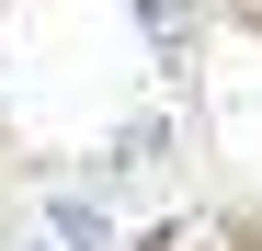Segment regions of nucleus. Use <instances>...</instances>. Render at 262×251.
Masks as SVG:
<instances>
[{
    "mask_svg": "<svg viewBox=\"0 0 262 251\" xmlns=\"http://www.w3.org/2000/svg\"><path fill=\"white\" fill-rule=\"evenodd\" d=\"M137 251H262V228H239V217H160Z\"/></svg>",
    "mask_w": 262,
    "mask_h": 251,
    "instance_id": "1",
    "label": "nucleus"
},
{
    "mask_svg": "<svg viewBox=\"0 0 262 251\" xmlns=\"http://www.w3.org/2000/svg\"><path fill=\"white\" fill-rule=\"evenodd\" d=\"M46 228H57L69 251H114V217H103L92 194H46Z\"/></svg>",
    "mask_w": 262,
    "mask_h": 251,
    "instance_id": "2",
    "label": "nucleus"
},
{
    "mask_svg": "<svg viewBox=\"0 0 262 251\" xmlns=\"http://www.w3.org/2000/svg\"><path fill=\"white\" fill-rule=\"evenodd\" d=\"M137 23L160 34V46H183V34H194V0H137Z\"/></svg>",
    "mask_w": 262,
    "mask_h": 251,
    "instance_id": "3",
    "label": "nucleus"
},
{
    "mask_svg": "<svg viewBox=\"0 0 262 251\" xmlns=\"http://www.w3.org/2000/svg\"><path fill=\"white\" fill-rule=\"evenodd\" d=\"M148 149H160V114H137V126H114V172H137Z\"/></svg>",
    "mask_w": 262,
    "mask_h": 251,
    "instance_id": "4",
    "label": "nucleus"
},
{
    "mask_svg": "<svg viewBox=\"0 0 262 251\" xmlns=\"http://www.w3.org/2000/svg\"><path fill=\"white\" fill-rule=\"evenodd\" d=\"M23 251H46V240H23Z\"/></svg>",
    "mask_w": 262,
    "mask_h": 251,
    "instance_id": "5",
    "label": "nucleus"
}]
</instances>
